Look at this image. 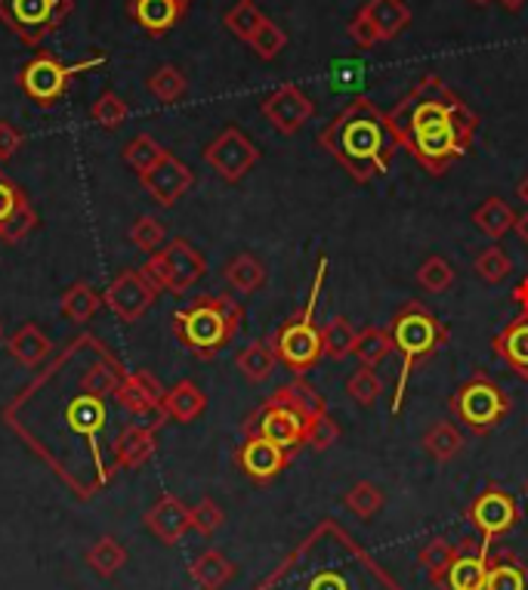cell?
I'll use <instances>...</instances> for the list:
<instances>
[{
	"mask_svg": "<svg viewBox=\"0 0 528 590\" xmlns=\"http://www.w3.org/2000/svg\"><path fill=\"white\" fill-rule=\"evenodd\" d=\"M242 309L229 297H201L173 316V331L198 359H213L238 331Z\"/></svg>",
	"mask_w": 528,
	"mask_h": 590,
	"instance_id": "cell-1",
	"label": "cell"
},
{
	"mask_svg": "<svg viewBox=\"0 0 528 590\" xmlns=\"http://www.w3.org/2000/svg\"><path fill=\"white\" fill-rule=\"evenodd\" d=\"M75 13V0H0L3 25L28 47H38L57 35Z\"/></svg>",
	"mask_w": 528,
	"mask_h": 590,
	"instance_id": "cell-2",
	"label": "cell"
},
{
	"mask_svg": "<svg viewBox=\"0 0 528 590\" xmlns=\"http://www.w3.org/2000/svg\"><path fill=\"white\" fill-rule=\"evenodd\" d=\"M146 279L158 291L170 294H186L195 282H201V275L208 272V260L201 257V250L195 248L186 238H170L168 248L155 250L146 260Z\"/></svg>",
	"mask_w": 528,
	"mask_h": 590,
	"instance_id": "cell-3",
	"label": "cell"
},
{
	"mask_svg": "<svg viewBox=\"0 0 528 590\" xmlns=\"http://www.w3.org/2000/svg\"><path fill=\"white\" fill-rule=\"evenodd\" d=\"M102 62H106V57H90L84 59V62H75V65H65V62H59L50 53H38L20 72L22 94L28 96L35 106H40V109H50V106H57L59 99L65 96L72 77L81 75V72H90L96 65H102Z\"/></svg>",
	"mask_w": 528,
	"mask_h": 590,
	"instance_id": "cell-4",
	"label": "cell"
},
{
	"mask_svg": "<svg viewBox=\"0 0 528 590\" xmlns=\"http://www.w3.org/2000/svg\"><path fill=\"white\" fill-rule=\"evenodd\" d=\"M164 386L158 383V378L151 371H127L118 390H114V400L124 411H131L133 423L139 427H149V430H158L164 420H170L161 408V400H164Z\"/></svg>",
	"mask_w": 528,
	"mask_h": 590,
	"instance_id": "cell-5",
	"label": "cell"
},
{
	"mask_svg": "<svg viewBox=\"0 0 528 590\" xmlns=\"http://www.w3.org/2000/svg\"><path fill=\"white\" fill-rule=\"evenodd\" d=\"M155 300H158V287L146 279L143 269H121L112 279V285L102 291V304L127 324L139 322Z\"/></svg>",
	"mask_w": 528,
	"mask_h": 590,
	"instance_id": "cell-6",
	"label": "cell"
},
{
	"mask_svg": "<svg viewBox=\"0 0 528 590\" xmlns=\"http://www.w3.org/2000/svg\"><path fill=\"white\" fill-rule=\"evenodd\" d=\"M205 161H208V168H213L226 183H238V180L260 161V149H257L238 127H226V131L205 149Z\"/></svg>",
	"mask_w": 528,
	"mask_h": 590,
	"instance_id": "cell-7",
	"label": "cell"
},
{
	"mask_svg": "<svg viewBox=\"0 0 528 590\" xmlns=\"http://www.w3.org/2000/svg\"><path fill=\"white\" fill-rule=\"evenodd\" d=\"M337 139H340V152L353 161H368L380 152L383 146V131H380L378 114L371 112L365 102L353 106L349 112L343 114L337 121Z\"/></svg>",
	"mask_w": 528,
	"mask_h": 590,
	"instance_id": "cell-8",
	"label": "cell"
},
{
	"mask_svg": "<svg viewBox=\"0 0 528 590\" xmlns=\"http://www.w3.org/2000/svg\"><path fill=\"white\" fill-rule=\"evenodd\" d=\"M260 112L279 134L294 136L316 114V102L303 94L297 84H284V87L266 96Z\"/></svg>",
	"mask_w": 528,
	"mask_h": 590,
	"instance_id": "cell-9",
	"label": "cell"
},
{
	"mask_svg": "<svg viewBox=\"0 0 528 590\" xmlns=\"http://www.w3.org/2000/svg\"><path fill=\"white\" fill-rule=\"evenodd\" d=\"M139 183H143V189L149 192L161 208H173V205L192 189L195 173H192L176 155L168 152L149 173L139 176Z\"/></svg>",
	"mask_w": 528,
	"mask_h": 590,
	"instance_id": "cell-10",
	"label": "cell"
},
{
	"mask_svg": "<svg viewBox=\"0 0 528 590\" xmlns=\"http://www.w3.org/2000/svg\"><path fill=\"white\" fill-rule=\"evenodd\" d=\"M519 519V507L513 495H507L504 489H489L472 501L470 507V523L486 534V538H498V534H507Z\"/></svg>",
	"mask_w": 528,
	"mask_h": 590,
	"instance_id": "cell-11",
	"label": "cell"
},
{
	"mask_svg": "<svg viewBox=\"0 0 528 590\" xmlns=\"http://www.w3.org/2000/svg\"><path fill=\"white\" fill-rule=\"evenodd\" d=\"M143 526L149 529L161 544H180L183 534L192 529V507H186L176 495H161L151 504L146 516H143Z\"/></svg>",
	"mask_w": 528,
	"mask_h": 590,
	"instance_id": "cell-12",
	"label": "cell"
},
{
	"mask_svg": "<svg viewBox=\"0 0 528 590\" xmlns=\"http://www.w3.org/2000/svg\"><path fill=\"white\" fill-rule=\"evenodd\" d=\"M486 575H489V553L479 541L464 538L454 548V563L445 575L449 590H486Z\"/></svg>",
	"mask_w": 528,
	"mask_h": 590,
	"instance_id": "cell-13",
	"label": "cell"
},
{
	"mask_svg": "<svg viewBox=\"0 0 528 590\" xmlns=\"http://www.w3.org/2000/svg\"><path fill=\"white\" fill-rule=\"evenodd\" d=\"M457 415L467 420L470 427H491L494 420L504 415V396L498 393V386L489 381H476L461 390L457 396Z\"/></svg>",
	"mask_w": 528,
	"mask_h": 590,
	"instance_id": "cell-14",
	"label": "cell"
},
{
	"mask_svg": "<svg viewBox=\"0 0 528 590\" xmlns=\"http://www.w3.org/2000/svg\"><path fill=\"white\" fill-rule=\"evenodd\" d=\"M284 464H287V452H284L282 445L257 437V433L238 448V467H242L254 482H269V479H275L284 470Z\"/></svg>",
	"mask_w": 528,
	"mask_h": 590,
	"instance_id": "cell-15",
	"label": "cell"
},
{
	"mask_svg": "<svg viewBox=\"0 0 528 590\" xmlns=\"http://www.w3.org/2000/svg\"><path fill=\"white\" fill-rule=\"evenodd\" d=\"M186 10H189V0H131L127 3L131 20L151 38H161L170 28H176V22L186 16Z\"/></svg>",
	"mask_w": 528,
	"mask_h": 590,
	"instance_id": "cell-16",
	"label": "cell"
},
{
	"mask_svg": "<svg viewBox=\"0 0 528 590\" xmlns=\"http://www.w3.org/2000/svg\"><path fill=\"white\" fill-rule=\"evenodd\" d=\"M257 437L269 439V442H275V445H282L284 452L287 448H294V445H300L303 439H306V418L297 415L294 408H287V405H269L260 420H257Z\"/></svg>",
	"mask_w": 528,
	"mask_h": 590,
	"instance_id": "cell-17",
	"label": "cell"
},
{
	"mask_svg": "<svg viewBox=\"0 0 528 590\" xmlns=\"http://www.w3.org/2000/svg\"><path fill=\"white\" fill-rule=\"evenodd\" d=\"M324 353L321 334L309 322H291L279 334V356L294 368H309Z\"/></svg>",
	"mask_w": 528,
	"mask_h": 590,
	"instance_id": "cell-18",
	"label": "cell"
},
{
	"mask_svg": "<svg viewBox=\"0 0 528 590\" xmlns=\"http://www.w3.org/2000/svg\"><path fill=\"white\" fill-rule=\"evenodd\" d=\"M155 448H158L155 430L139 427V423H131V427L121 430V437L114 439L112 445L114 467H121V470H139L146 460H151Z\"/></svg>",
	"mask_w": 528,
	"mask_h": 590,
	"instance_id": "cell-19",
	"label": "cell"
},
{
	"mask_svg": "<svg viewBox=\"0 0 528 590\" xmlns=\"http://www.w3.org/2000/svg\"><path fill=\"white\" fill-rule=\"evenodd\" d=\"M396 346L405 356H420L430 353L439 341V324L433 316L427 312H408L396 322V334H393Z\"/></svg>",
	"mask_w": 528,
	"mask_h": 590,
	"instance_id": "cell-20",
	"label": "cell"
},
{
	"mask_svg": "<svg viewBox=\"0 0 528 590\" xmlns=\"http://www.w3.org/2000/svg\"><path fill=\"white\" fill-rule=\"evenodd\" d=\"M161 408H164V415H168L170 420H176V423H192V420L205 415V408H208V396L201 393V386H198V383L180 381V383H173L168 393H164Z\"/></svg>",
	"mask_w": 528,
	"mask_h": 590,
	"instance_id": "cell-21",
	"label": "cell"
},
{
	"mask_svg": "<svg viewBox=\"0 0 528 590\" xmlns=\"http://www.w3.org/2000/svg\"><path fill=\"white\" fill-rule=\"evenodd\" d=\"M7 349H10V356H13L20 365H25V368H38L40 362H47V359H50L53 343H50V337L40 331L38 324L28 322L10 334Z\"/></svg>",
	"mask_w": 528,
	"mask_h": 590,
	"instance_id": "cell-22",
	"label": "cell"
},
{
	"mask_svg": "<svg viewBox=\"0 0 528 590\" xmlns=\"http://www.w3.org/2000/svg\"><path fill=\"white\" fill-rule=\"evenodd\" d=\"M361 13L378 28L380 40L398 38L412 25V10H408L405 0H368L361 7Z\"/></svg>",
	"mask_w": 528,
	"mask_h": 590,
	"instance_id": "cell-23",
	"label": "cell"
},
{
	"mask_svg": "<svg viewBox=\"0 0 528 590\" xmlns=\"http://www.w3.org/2000/svg\"><path fill=\"white\" fill-rule=\"evenodd\" d=\"M189 575L192 581L201 590H223L229 581L235 578V563L229 560L226 553L208 548V551L192 563Z\"/></svg>",
	"mask_w": 528,
	"mask_h": 590,
	"instance_id": "cell-24",
	"label": "cell"
},
{
	"mask_svg": "<svg viewBox=\"0 0 528 590\" xmlns=\"http://www.w3.org/2000/svg\"><path fill=\"white\" fill-rule=\"evenodd\" d=\"M87 566L99 575V578H114L118 571L127 566V551L114 534H102L96 538L94 548L87 551Z\"/></svg>",
	"mask_w": 528,
	"mask_h": 590,
	"instance_id": "cell-25",
	"label": "cell"
},
{
	"mask_svg": "<svg viewBox=\"0 0 528 590\" xmlns=\"http://www.w3.org/2000/svg\"><path fill=\"white\" fill-rule=\"evenodd\" d=\"M275 362H279V353L269 346V343H250V346H245L242 353H238V359H235V365H238V371L245 374V381L250 383H263L272 378V371H275Z\"/></svg>",
	"mask_w": 528,
	"mask_h": 590,
	"instance_id": "cell-26",
	"label": "cell"
},
{
	"mask_svg": "<svg viewBox=\"0 0 528 590\" xmlns=\"http://www.w3.org/2000/svg\"><path fill=\"white\" fill-rule=\"evenodd\" d=\"M472 223L489 238H504L509 229L516 226V213L504 198H489L482 208L472 213Z\"/></svg>",
	"mask_w": 528,
	"mask_h": 590,
	"instance_id": "cell-27",
	"label": "cell"
},
{
	"mask_svg": "<svg viewBox=\"0 0 528 590\" xmlns=\"http://www.w3.org/2000/svg\"><path fill=\"white\" fill-rule=\"evenodd\" d=\"M102 306V294H96L87 282H75L62 294V316L69 322H90Z\"/></svg>",
	"mask_w": 528,
	"mask_h": 590,
	"instance_id": "cell-28",
	"label": "cell"
},
{
	"mask_svg": "<svg viewBox=\"0 0 528 590\" xmlns=\"http://www.w3.org/2000/svg\"><path fill=\"white\" fill-rule=\"evenodd\" d=\"M226 282L235 287L238 294H254V291H260L266 282L263 263H260L254 254H238L226 267Z\"/></svg>",
	"mask_w": 528,
	"mask_h": 590,
	"instance_id": "cell-29",
	"label": "cell"
},
{
	"mask_svg": "<svg viewBox=\"0 0 528 590\" xmlns=\"http://www.w3.org/2000/svg\"><path fill=\"white\" fill-rule=\"evenodd\" d=\"M486 590H528V569L513 556L489 560Z\"/></svg>",
	"mask_w": 528,
	"mask_h": 590,
	"instance_id": "cell-30",
	"label": "cell"
},
{
	"mask_svg": "<svg viewBox=\"0 0 528 590\" xmlns=\"http://www.w3.org/2000/svg\"><path fill=\"white\" fill-rule=\"evenodd\" d=\"M275 405H287V408H294L297 415H303V418H316V415H321L324 411V405H321L319 393L309 386L306 381H294L287 383V386H282V390H275Z\"/></svg>",
	"mask_w": 528,
	"mask_h": 590,
	"instance_id": "cell-31",
	"label": "cell"
},
{
	"mask_svg": "<svg viewBox=\"0 0 528 590\" xmlns=\"http://www.w3.org/2000/svg\"><path fill=\"white\" fill-rule=\"evenodd\" d=\"M356 328L349 319H331V322L324 324V331H321V343H324V353L331 356V359H346L349 353H356Z\"/></svg>",
	"mask_w": 528,
	"mask_h": 590,
	"instance_id": "cell-32",
	"label": "cell"
},
{
	"mask_svg": "<svg viewBox=\"0 0 528 590\" xmlns=\"http://www.w3.org/2000/svg\"><path fill=\"white\" fill-rule=\"evenodd\" d=\"M164 155H168V149H164V146H161V143L149 134L133 136L131 143L124 146V161H127V164H131L133 171L139 173V176H143V173H149L151 168L164 158Z\"/></svg>",
	"mask_w": 528,
	"mask_h": 590,
	"instance_id": "cell-33",
	"label": "cell"
},
{
	"mask_svg": "<svg viewBox=\"0 0 528 590\" xmlns=\"http://www.w3.org/2000/svg\"><path fill=\"white\" fill-rule=\"evenodd\" d=\"M223 22H226V28L235 35V38L245 40L247 44V40L257 35V28L263 25L266 16H263V10H260L254 0H238L232 10H226Z\"/></svg>",
	"mask_w": 528,
	"mask_h": 590,
	"instance_id": "cell-34",
	"label": "cell"
},
{
	"mask_svg": "<svg viewBox=\"0 0 528 590\" xmlns=\"http://www.w3.org/2000/svg\"><path fill=\"white\" fill-rule=\"evenodd\" d=\"M420 566L427 569V575L433 578L435 585H445V575L452 569L454 563V544H449L445 538H430L423 548H420Z\"/></svg>",
	"mask_w": 528,
	"mask_h": 590,
	"instance_id": "cell-35",
	"label": "cell"
},
{
	"mask_svg": "<svg viewBox=\"0 0 528 590\" xmlns=\"http://www.w3.org/2000/svg\"><path fill=\"white\" fill-rule=\"evenodd\" d=\"M146 87H149V94L158 99V102H176V99H183L186 94V75L176 69V65H161V69H155L146 81Z\"/></svg>",
	"mask_w": 528,
	"mask_h": 590,
	"instance_id": "cell-36",
	"label": "cell"
},
{
	"mask_svg": "<svg viewBox=\"0 0 528 590\" xmlns=\"http://www.w3.org/2000/svg\"><path fill=\"white\" fill-rule=\"evenodd\" d=\"M423 448H427V455L445 464V460H452L454 455H461L464 437H461V430H457L454 423H435L433 430L423 437Z\"/></svg>",
	"mask_w": 528,
	"mask_h": 590,
	"instance_id": "cell-37",
	"label": "cell"
},
{
	"mask_svg": "<svg viewBox=\"0 0 528 590\" xmlns=\"http://www.w3.org/2000/svg\"><path fill=\"white\" fill-rule=\"evenodd\" d=\"M343 504L349 514H356L359 519H374L383 507V492H380L374 482H356L346 495H343Z\"/></svg>",
	"mask_w": 528,
	"mask_h": 590,
	"instance_id": "cell-38",
	"label": "cell"
},
{
	"mask_svg": "<svg viewBox=\"0 0 528 590\" xmlns=\"http://www.w3.org/2000/svg\"><path fill=\"white\" fill-rule=\"evenodd\" d=\"M393 346H396V341H393L386 331H380V328H365L359 337H356V356L361 359V365L374 368V365L383 362V359L393 353Z\"/></svg>",
	"mask_w": 528,
	"mask_h": 590,
	"instance_id": "cell-39",
	"label": "cell"
},
{
	"mask_svg": "<svg viewBox=\"0 0 528 590\" xmlns=\"http://www.w3.org/2000/svg\"><path fill=\"white\" fill-rule=\"evenodd\" d=\"M90 118H94L102 131H118V127L127 121V102L114 94V90H102L99 99L90 106Z\"/></svg>",
	"mask_w": 528,
	"mask_h": 590,
	"instance_id": "cell-40",
	"label": "cell"
},
{
	"mask_svg": "<svg viewBox=\"0 0 528 590\" xmlns=\"http://www.w3.org/2000/svg\"><path fill=\"white\" fill-rule=\"evenodd\" d=\"M247 44H250V50H254L257 57L269 62V59H275L284 47H287V35H284V28L279 22L266 20L263 25L257 28V35L247 40Z\"/></svg>",
	"mask_w": 528,
	"mask_h": 590,
	"instance_id": "cell-41",
	"label": "cell"
},
{
	"mask_svg": "<svg viewBox=\"0 0 528 590\" xmlns=\"http://www.w3.org/2000/svg\"><path fill=\"white\" fill-rule=\"evenodd\" d=\"M38 226V210L32 208V201H22L20 210L0 226V242L7 245H20L22 238H28L32 232Z\"/></svg>",
	"mask_w": 528,
	"mask_h": 590,
	"instance_id": "cell-42",
	"label": "cell"
},
{
	"mask_svg": "<svg viewBox=\"0 0 528 590\" xmlns=\"http://www.w3.org/2000/svg\"><path fill=\"white\" fill-rule=\"evenodd\" d=\"M472 269H476V275H479L482 282L498 285V282H504L509 272H513V263H509V257L501 248H486L476 257Z\"/></svg>",
	"mask_w": 528,
	"mask_h": 590,
	"instance_id": "cell-43",
	"label": "cell"
},
{
	"mask_svg": "<svg viewBox=\"0 0 528 590\" xmlns=\"http://www.w3.org/2000/svg\"><path fill=\"white\" fill-rule=\"evenodd\" d=\"M164 238H168V232H164V223H161L158 217H139L131 229L133 248H139L143 254H155V250H161Z\"/></svg>",
	"mask_w": 528,
	"mask_h": 590,
	"instance_id": "cell-44",
	"label": "cell"
},
{
	"mask_svg": "<svg viewBox=\"0 0 528 590\" xmlns=\"http://www.w3.org/2000/svg\"><path fill=\"white\" fill-rule=\"evenodd\" d=\"M454 282V269L449 267V260H442V257H430L423 267L417 269V285L423 287V291H430V294H442V291H449Z\"/></svg>",
	"mask_w": 528,
	"mask_h": 590,
	"instance_id": "cell-45",
	"label": "cell"
},
{
	"mask_svg": "<svg viewBox=\"0 0 528 590\" xmlns=\"http://www.w3.org/2000/svg\"><path fill=\"white\" fill-rule=\"evenodd\" d=\"M340 439V427L337 420L331 418L328 411H321L316 418L306 420V439L303 442H309L316 452H324V448H331L334 442Z\"/></svg>",
	"mask_w": 528,
	"mask_h": 590,
	"instance_id": "cell-46",
	"label": "cell"
},
{
	"mask_svg": "<svg viewBox=\"0 0 528 590\" xmlns=\"http://www.w3.org/2000/svg\"><path fill=\"white\" fill-rule=\"evenodd\" d=\"M346 393H349V400L359 402V405H374L380 396V378L365 365V368H359L353 378H349V383H346Z\"/></svg>",
	"mask_w": 528,
	"mask_h": 590,
	"instance_id": "cell-47",
	"label": "cell"
},
{
	"mask_svg": "<svg viewBox=\"0 0 528 590\" xmlns=\"http://www.w3.org/2000/svg\"><path fill=\"white\" fill-rule=\"evenodd\" d=\"M223 523H226L223 507H220L217 501H210V497L198 501V504L192 507V529H195V532H201L205 538H210V534L217 532Z\"/></svg>",
	"mask_w": 528,
	"mask_h": 590,
	"instance_id": "cell-48",
	"label": "cell"
},
{
	"mask_svg": "<svg viewBox=\"0 0 528 590\" xmlns=\"http://www.w3.org/2000/svg\"><path fill=\"white\" fill-rule=\"evenodd\" d=\"M22 201H28V198H25V192H22L20 186L7 176V173L0 171V226H3V223H7L16 210H20Z\"/></svg>",
	"mask_w": 528,
	"mask_h": 590,
	"instance_id": "cell-49",
	"label": "cell"
},
{
	"mask_svg": "<svg viewBox=\"0 0 528 590\" xmlns=\"http://www.w3.org/2000/svg\"><path fill=\"white\" fill-rule=\"evenodd\" d=\"M504 346H507L509 362L519 365V368H528V324H516V328H509Z\"/></svg>",
	"mask_w": 528,
	"mask_h": 590,
	"instance_id": "cell-50",
	"label": "cell"
},
{
	"mask_svg": "<svg viewBox=\"0 0 528 590\" xmlns=\"http://www.w3.org/2000/svg\"><path fill=\"white\" fill-rule=\"evenodd\" d=\"M349 38L356 40L359 47H365V50H371V47H378L380 44L378 28L371 25V20H368L361 10L356 13V16H353V22H349Z\"/></svg>",
	"mask_w": 528,
	"mask_h": 590,
	"instance_id": "cell-51",
	"label": "cell"
},
{
	"mask_svg": "<svg viewBox=\"0 0 528 590\" xmlns=\"http://www.w3.org/2000/svg\"><path fill=\"white\" fill-rule=\"evenodd\" d=\"M22 149V134L10 124V121H0V164L10 161L13 155Z\"/></svg>",
	"mask_w": 528,
	"mask_h": 590,
	"instance_id": "cell-52",
	"label": "cell"
},
{
	"mask_svg": "<svg viewBox=\"0 0 528 590\" xmlns=\"http://www.w3.org/2000/svg\"><path fill=\"white\" fill-rule=\"evenodd\" d=\"M309 590H346V581H343L340 575H328V571H324V575H319V578L309 585Z\"/></svg>",
	"mask_w": 528,
	"mask_h": 590,
	"instance_id": "cell-53",
	"label": "cell"
},
{
	"mask_svg": "<svg viewBox=\"0 0 528 590\" xmlns=\"http://www.w3.org/2000/svg\"><path fill=\"white\" fill-rule=\"evenodd\" d=\"M516 232H519V238H523V242H526L528 245V210L526 213H523V217H516Z\"/></svg>",
	"mask_w": 528,
	"mask_h": 590,
	"instance_id": "cell-54",
	"label": "cell"
},
{
	"mask_svg": "<svg viewBox=\"0 0 528 590\" xmlns=\"http://www.w3.org/2000/svg\"><path fill=\"white\" fill-rule=\"evenodd\" d=\"M498 3H501L504 10H509V13H516V10H523V7H526L528 0H498Z\"/></svg>",
	"mask_w": 528,
	"mask_h": 590,
	"instance_id": "cell-55",
	"label": "cell"
},
{
	"mask_svg": "<svg viewBox=\"0 0 528 590\" xmlns=\"http://www.w3.org/2000/svg\"><path fill=\"white\" fill-rule=\"evenodd\" d=\"M519 198H523V201L528 205V176L523 180V183H519Z\"/></svg>",
	"mask_w": 528,
	"mask_h": 590,
	"instance_id": "cell-56",
	"label": "cell"
},
{
	"mask_svg": "<svg viewBox=\"0 0 528 590\" xmlns=\"http://www.w3.org/2000/svg\"><path fill=\"white\" fill-rule=\"evenodd\" d=\"M470 3H476V7H486V3H491V0H470Z\"/></svg>",
	"mask_w": 528,
	"mask_h": 590,
	"instance_id": "cell-57",
	"label": "cell"
},
{
	"mask_svg": "<svg viewBox=\"0 0 528 590\" xmlns=\"http://www.w3.org/2000/svg\"><path fill=\"white\" fill-rule=\"evenodd\" d=\"M0 341H3V328H0Z\"/></svg>",
	"mask_w": 528,
	"mask_h": 590,
	"instance_id": "cell-58",
	"label": "cell"
},
{
	"mask_svg": "<svg viewBox=\"0 0 528 590\" xmlns=\"http://www.w3.org/2000/svg\"><path fill=\"white\" fill-rule=\"evenodd\" d=\"M526 492H528V485H526Z\"/></svg>",
	"mask_w": 528,
	"mask_h": 590,
	"instance_id": "cell-59",
	"label": "cell"
}]
</instances>
